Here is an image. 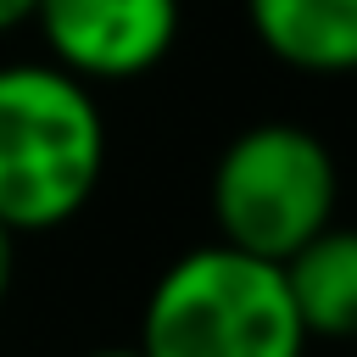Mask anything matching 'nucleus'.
I'll return each mask as SVG.
<instances>
[{
    "mask_svg": "<svg viewBox=\"0 0 357 357\" xmlns=\"http://www.w3.org/2000/svg\"><path fill=\"white\" fill-rule=\"evenodd\" d=\"M11 279H17V234L0 223V307H6V296H11Z\"/></svg>",
    "mask_w": 357,
    "mask_h": 357,
    "instance_id": "obj_7",
    "label": "nucleus"
},
{
    "mask_svg": "<svg viewBox=\"0 0 357 357\" xmlns=\"http://www.w3.org/2000/svg\"><path fill=\"white\" fill-rule=\"evenodd\" d=\"M84 357H145L139 346H100V351H84Z\"/></svg>",
    "mask_w": 357,
    "mask_h": 357,
    "instance_id": "obj_9",
    "label": "nucleus"
},
{
    "mask_svg": "<svg viewBox=\"0 0 357 357\" xmlns=\"http://www.w3.org/2000/svg\"><path fill=\"white\" fill-rule=\"evenodd\" d=\"M206 201H212L218 240L268 262H290L312 234L335 223L340 167L335 151L307 123L268 117L240 128L223 145Z\"/></svg>",
    "mask_w": 357,
    "mask_h": 357,
    "instance_id": "obj_3",
    "label": "nucleus"
},
{
    "mask_svg": "<svg viewBox=\"0 0 357 357\" xmlns=\"http://www.w3.org/2000/svg\"><path fill=\"white\" fill-rule=\"evenodd\" d=\"M307 340L284 268L229 240L173 257L139 312L145 357H307Z\"/></svg>",
    "mask_w": 357,
    "mask_h": 357,
    "instance_id": "obj_2",
    "label": "nucleus"
},
{
    "mask_svg": "<svg viewBox=\"0 0 357 357\" xmlns=\"http://www.w3.org/2000/svg\"><path fill=\"white\" fill-rule=\"evenodd\" d=\"M33 11H39V0H0V33L28 28V22H33Z\"/></svg>",
    "mask_w": 357,
    "mask_h": 357,
    "instance_id": "obj_8",
    "label": "nucleus"
},
{
    "mask_svg": "<svg viewBox=\"0 0 357 357\" xmlns=\"http://www.w3.org/2000/svg\"><path fill=\"white\" fill-rule=\"evenodd\" d=\"M279 268L312 340H357V229L329 223Z\"/></svg>",
    "mask_w": 357,
    "mask_h": 357,
    "instance_id": "obj_6",
    "label": "nucleus"
},
{
    "mask_svg": "<svg viewBox=\"0 0 357 357\" xmlns=\"http://www.w3.org/2000/svg\"><path fill=\"white\" fill-rule=\"evenodd\" d=\"M106 173V117L84 78L56 61L0 67V223L67 229Z\"/></svg>",
    "mask_w": 357,
    "mask_h": 357,
    "instance_id": "obj_1",
    "label": "nucleus"
},
{
    "mask_svg": "<svg viewBox=\"0 0 357 357\" xmlns=\"http://www.w3.org/2000/svg\"><path fill=\"white\" fill-rule=\"evenodd\" d=\"M257 45L307 78L357 73V0H240Z\"/></svg>",
    "mask_w": 357,
    "mask_h": 357,
    "instance_id": "obj_5",
    "label": "nucleus"
},
{
    "mask_svg": "<svg viewBox=\"0 0 357 357\" xmlns=\"http://www.w3.org/2000/svg\"><path fill=\"white\" fill-rule=\"evenodd\" d=\"M33 28L45 61L84 84H128L156 73L178 45V0H39Z\"/></svg>",
    "mask_w": 357,
    "mask_h": 357,
    "instance_id": "obj_4",
    "label": "nucleus"
}]
</instances>
